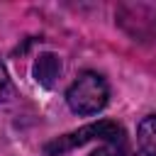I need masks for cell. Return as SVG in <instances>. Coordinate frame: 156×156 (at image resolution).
Segmentation results:
<instances>
[{"label": "cell", "mask_w": 156, "mask_h": 156, "mask_svg": "<svg viewBox=\"0 0 156 156\" xmlns=\"http://www.w3.org/2000/svg\"><path fill=\"white\" fill-rule=\"evenodd\" d=\"M10 98H12V80L7 76L5 63L0 61V100H10Z\"/></svg>", "instance_id": "obj_5"}, {"label": "cell", "mask_w": 156, "mask_h": 156, "mask_svg": "<svg viewBox=\"0 0 156 156\" xmlns=\"http://www.w3.org/2000/svg\"><path fill=\"white\" fill-rule=\"evenodd\" d=\"M110 88L95 71H83L66 90V102L76 115H95L107 105Z\"/></svg>", "instance_id": "obj_1"}, {"label": "cell", "mask_w": 156, "mask_h": 156, "mask_svg": "<svg viewBox=\"0 0 156 156\" xmlns=\"http://www.w3.org/2000/svg\"><path fill=\"white\" fill-rule=\"evenodd\" d=\"M61 76V58L56 54H41L34 63V78L39 85L51 88L56 83V78Z\"/></svg>", "instance_id": "obj_3"}, {"label": "cell", "mask_w": 156, "mask_h": 156, "mask_svg": "<svg viewBox=\"0 0 156 156\" xmlns=\"http://www.w3.org/2000/svg\"><path fill=\"white\" fill-rule=\"evenodd\" d=\"M90 156H127V151L122 149V144H105L98 151H93Z\"/></svg>", "instance_id": "obj_6"}, {"label": "cell", "mask_w": 156, "mask_h": 156, "mask_svg": "<svg viewBox=\"0 0 156 156\" xmlns=\"http://www.w3.org/2000/svg\"><path fill=\"white\" fill-rule=\"evenodd\" d=\"M122 136H124V132H122L119 124H115V122H93V124H85L76 132H68V134L49 141L44 146V154L46 156H61V154H66L76 146H83L93 139H102L107 144H122Z\"/></svg>", "instance_id": "obj_2"}, {"label": "cell", "mask_w": 156, "mask_h": 156, "mask_svg": "<svg viewBox=\"0 0 156 156\" xmlns=\"http://www.w3.org/2000/svg\"><path fill=\"white\" fill-rule=\"evenodd\" d=\"M136 141L144 151V156H156V115L144 117L136 129Z\"/></svg>", "instance_id": "obj_4"}]
</instances>
